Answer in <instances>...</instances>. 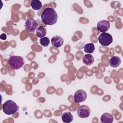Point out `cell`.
Here are the masks:
<instances>
[{"label":"cell","mask_w":123,"mask_h":123,"mask_svg":"<svg viewBox=\"0 0 123 123\" xmlns=\"http://www.w3.org/2000/svg\"><path fill=\"white\" fill-rule=\"evenodd\" d=\"M41 17L42 22L47 25H53L57 22L58 20L56 12L50 7L45 8L42 12Z\"/></svg>","instance_id":"1"},{"label":"cell","mask_w":123,"mask_h":123,"mask_svg":"<svg viewBox=\"0 0 123 123\" xmlns=\"http://www.w3.org/2000/svg\"><path fill=\"white\" fill-rule=\"evenodd\" d=\"M19 106L12 100H8L4 103L2 110L4 113L7 115H12L15 113L19 110Z\"/></svg>","instance_id":"2"},{"label":"cell","mask_w":123,"mask_h":123,"mask_svg":"<svg viewBox=\"0 0 123 123\" xmlns=\"http://www.w3.org/2000/svg\"><path fill=\"white\" fill-rule=\"evenodd\" d=\"M8 64L13 70L20 69L25 63L23 58L20 56H11L8 59Z\"/></svg>","instance_id":"3"},{"label":"cell","mask_w":123,"mask_h":123,"mask_svg":"<svg viewBox=\"0 0 123 123\" xmlns=\"http://www.w3.org/2000/svg\"><path fill=\"white\" fill-rule=\"evenodd\" d=\"M99 43L103 46H108L110 45L113 41L112 37L111 35L108 33H101L98 37Z\"/></svg>","instance_id":"4"},{"label":"cell","mask_w":123,"mask_h":123,"mask_svg":"<svg viewBox=\"0 0 123 123\" xmlns=\"http://www.w3.org/2000/svg\"><path fill=\"white\" fill-rule=\"evenodd\" d=\"M25 27L27 32L32 33L37 30L38 27V23L33 18H29L25 21Z\"/></svg>","instance_id":"5"},{"label":"cell","mask_w":123,"mask_h":123,"mask_svg":"<svg viewBox=\"0 0 123 123\" xmlns=\"http://www.w3.org/2000/svg\"><path fill=\"white\" fill-rule=\"evenodd\" d=\"M90 114V109L86 105L80 106L77 109V114L81 118H86Z\"/></svg>","instance_id":"6"},{"label":"cell","mask_w":123,"mask_h":123,"mask_svg":"<svg viewBox=\"0 0 123 123\" xmlns=\"http://www.w3.org/2000/svg\"><path fill=\"white\" fill-rule=\"evenodd\" d=\"M87 98L86 93L83 90H77L74 94V101L76 103L84 102Z\"/></svg>","instance_id":"7"},{"label":"cell","mask_w":123,"mask_h":123,"mask_svg":"<svg viewBox=\"0 0 123 123\" xmlns=\"http://www.w3.org/2000/svg\"><path fill=\"white\" fill-rule=\"evenodd\" d=\"M111 26L110 23L109 21L105 20L99 21L97 25V29L102 33L106 32L108 31Z\"/></svg>","instance_id":"8"},{"label":"cell","mask_w":123,"mask_h":123,"mask_svg":"<svg viewBox=\"0 0 123 123\" xmlns=\"http://www.w3.org/2000/svg\"><path fill=\"white\" fill-rule=\"evenodd\" d=\"M51 42L53 46L55 48H60L63 44V38L59 36H55L51 38Z\"/></svg>","instance_id":"9"},{"label":"cell","mask_w":123,"mask_h":123,"mask_svg":"<svg viewBox=\"0 0 123 123\" xmlns=\"http://www.w3.org/2000/svg\"><path fill=\"white\" fill-rule=\"evenodd\" d=\"M100 121L102 123H111L113 121V115L108 112L104 113L100 117Z\"/></svg>","instance_id":"10"},{"label":"cell","mask_w":123,"mask_h":123,"mask_svg":"<svg viewBox=\"0 0 123 123\" xmlns=\"http://www.w3.org/2000/svg\"><path fill=\"white\" fill-rule=\"evenodd\" d=\"M109 63L111 66L116 68L120 65L121 63V60L119 57L114 56L110 59Z\"/></svg>","instance_id":"11"},{"label":"cell","mask_w":123,"mask_h":123,"mask_svg":"<svg viewBox=\"0 0 123 123\" xmlns=\"http://www.w3.org/2000/svg\"><path fill=\"white\" fill-rule=\"evenodd\" d=\"M62 120L65 123H70L74 119L73 116L69 111H66L63 113L61 115Z\"/></svg>","instance_id":"12"},{"label":"cell","mask_w":123,"mask_h":123,"mask_svg":"<svg viewBox=\"0 0 123 123\" xmlns=\"http://www.w3.org/2000/svg\"><path fill=\"white\" fill-rule=\"evenodd\" d=\"M83 62L86 65H91L94 61V58L93 56L89 54H87L85 55L82 58Z\"/></svg>","instance_id":"13"},{"label":"cell","mask_w":123,"mask_h":123,"mask_svg":"<svg viewBox=\"0 0 123 123\" xmlns=\"http://www.w3.org/2000/svg\"><path fill=\"white\" fill-rule=\"evenodd\" d=\"M47 33V30L45 27L40 25L38 26L36 30V36L38 37L42 38L45 37Z\"/></svg>","instance_id":"14"},{"label":"cell","mask_w":123,"mask_h":123,"mask_svg":"<svg viewBox=\"0 0 123 123\" xmlns=\"http://www.w3.org/2000/svg\"><path fill=\"white\" fill-rule=\"evenodd\" d=\"M30 4L33 10H39L42 8V3L39 0H32Z\"/></svg>","instance_id":"15"},{"label":"cell","mask_w":123,"mask_h":123,"mask_svg":"<svg viewBox=\"0 0 123 123\" xmlns=\"http://www.w3.org/2000/svg\"><path fill=\"white\" fill-rule=\"evenodd\" d=\"M84 49V51L86 53L91 54L94 51L95 49V48L93 43H89L85 45Z\"/></svg>","instance_id":"16"},{"label":"cell","mask_w":123,"mask_h":123,"mask_svg":"<svg viewBox=\"0 0 123 123\" xmlns=\"http://www.w3.org/2000/svg\"><path fill=\"white\" fill-rule=\"evenodd\" d=\"M39 42L40 44L43 47H47L50 43L49 39L48 37H43L40 38Z\"/></svg>","instance_id":"17"},{"label":"cell","mask_w":123,"mask_h":123,"mask_svg":"<svg viewBox=\"0 0 123 123\" xmlns=\"http://www.w3.org/2000/svg\"><path fill=\"white\" fill-rule=\"evenodd\" d=\"M0 38H1V39L4 40H5V39H6L7 36H6V35L5 34L3 33V34H2L0 35Z\"/></svg>","instance_id":"18"}]
</instances>
